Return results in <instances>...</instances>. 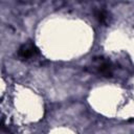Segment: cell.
Segmentation results:
<instances>
[{"instance_id": "cell-3", "label": "cell", "mask_w": 134, "mask_h": 134, "mask_svg": "<svg viewBox=\"0 0 134 134\" xmlns=\"http://www.w3.org/2000/svg\"><path fill=\"white\" fill-rule=\"evenodd\" d=\"M94 17L99 23H103V24H107L108 23L109 14L105 9H95L94 10Z\"/></svg>"}, {"instance_id": "cell-2", "label": "cell", "mask_w": 134, "mask_h": 134, "mask_svg": "<svg viewBox=\"0 0 134 134\" xmlns=\"http://www.w3.org/2000/svg\"><path fill=\"white\" fill-rule=\"evenodd\" d=\"M38 53H39L38 47L31 42L21 45L20 48L18 49V58L22 61H27V60L36 57Z\"/></svg>"}, {"instance_id": "cell-1", "label": "cell", "mask_w": 134, "mask_h": 134, "mask_svg": "<svg viewBox=\"0 0 134 134\" xmlns=\"http://www.w3.org/2000/svg\"><path fill=\"white\" fill-rule=\"evenodd\" d=\"M94 63H95V70L98 74L105 76V77H111L112 76V64L110 61L106 60L103 57L94 58Z\"/></svg>"}]
</instances>
